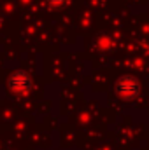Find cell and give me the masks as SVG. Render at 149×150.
Returning a JSON list of instances; mask_svg holds the SVG:
<instances>
[{
  "label": "cell",
  "instance_id": "1",
  "mask_svg": "<svg viewBox=\"0 0 149 150\" xmlns=\"http://www.w3.org/2000/svg\"><path fill=\"white\" fill-rule=\"evenodd\" d=\"M116 87H117V93L123 98H133L139 93V82L133 77H123V79H119V82H117Z\"/></svg>",
  "mask_w": 149,
  "mask_h": 150
},
{
  "label": "cell",
  "instance_id": "2",
  "mask_svg": "<svg viewBox=\"0 0 149 150\" xmlns=\"http://www.w3.org/2000/svg\"><path fill=\"white\" fill-rule=\"evenodd\" d=\"M9 84H11V87H12L16 93H27V91L30 89V86H32L30 77L27 74H21V72H18V74L12 75Z\"/></svg>",
  "mask_w": 149,
  "mask_h": 150
}]
</instances>
